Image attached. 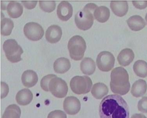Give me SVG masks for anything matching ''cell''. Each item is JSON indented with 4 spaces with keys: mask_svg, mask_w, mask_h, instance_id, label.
Returning a JSON list of instances; mask_svg holds the SVG:
<instances>
[{
    "mask_svg": "<svg viewBox=\"0 0 147 118\" xmlns=\"http://www.w3.org/2000/svg\"><path fill=\"white\" fill-rule=\"evenodd\" d=\"M110 86L111 90L114 94L123 95L129 92V77L128 73L123 67H117L112 70Z\"/></svg>",
    "mask_w": 147,
    "mask_h": 118,
    "instance_id": "cell-2",
    "label": "cell"
},
{
    "mask_svg": "<svg viewBox=\"0 0 147 118\" xmlns=\"http://www.w3.org/2000/svg\"><path fill=\"white\" fill-rule=\"evenodd\" d=\"M33 95L28 89H24L18 92L16 96V100L18 104L26 106L32 101Z\"/></svg>",
    "mask_w": 147,
    "mask_h": 118,
    "instance_id": "cell-16",
    "label": "cell"
},
{
    "mask_svg": "<svg viewBox=\"0 0 147 118\" xmlns=\"http://www.w3.org/2000/svg\"><path fill=\"white\" fill-rule=\"evenodd\" d=\"M49 88L52 94L58 98L65 97L68 91L67 84L65 81L57 77L51 80L49 84Z\"/></svg>",
    "mask_w": 147,
    "mask_h": 118,
    "instance_id": "cell-7",
    "label": "cell"
},
{
    "mask_svg": "<svg viewBox=\"0 0 147 118\" xmlns=\"http://www.w3.org/2000/svg\"><path fill=\"white\" fill-rule=\"evenodd\" d=\"M86 44L82 37L75 35L71 38L68 44L70 56L75 60H82L86 49Z\"/></svg>",
    "mask_w": 147,
    "mask_h": 118,
    "instance_id": "cell-4",
    "label": "cell"
},
{
    "mask_svg": "<svg viewBox=\"0 0 147 118\" xmlns=\"http://www.w3.org/2000/svg\"><path fill=\"white\" fill-rule=\"evenodd\" d=\"M47 118H67L65 113L61 110H57L52 111L48 115Z\"/></svg>",
    "mask_w": 147,
    "mask_h": 118,
    "instance_id": "cell-30",
    "label": "cell"
},
{
    "mask_svg": "<svg viewBox=\"0 0 147 118\" xmlns=\"http://www.w3.org/2000/svg\"><path fill=\"white\" fill-rule=\"evenodd\" d=\"M71 62L68 58L61 57L58 58L54 62L53 67L55 72L59 74L65 73L69 70Z\"/></svg>",
    "mask_w": 147,
    "mask_h": 118,
    "instance_id": "cell-18",
    "label": "cell"
},
{
    "mask_svg": "<svg viewBox=\"0 0 147 118\" xmlns=\"http://www.w3.org/2000/svg\"><path fill=\"white\" fill-rule=\"evenodd\" d=\"M61 28L59 26L53 25L49 27L45 33L46 40L51 43H56L59 41L62 36Z\"/></svg>",
    "mask_w": 147,
    "mask_h": 118,
    "instance_id": "cell-12",
    "label": "cell"
},
{
    "mask_svg": "<svg viewBox=\"0 0 147 118\" xmlns=\"http://www.w3.org/2000/svg\"><path fill=\"white\" fill-rule=\"evenodd\" d=\"M135 73L142 78L147 77V63L143 60H138L134 63L133 66Z\"/></svg>",
    "mask_w": 147,
    "mask_h": 118,
    "instance_id": "cell-24",
    "label": "cell"
},
{
    "mask_svg": "<svg viewBox=\"0 0 147 118\" xmlns=\"http://www.w3.org/2000/svg\"><path fill=\"white\" fill-rule=\"evenodd\" d=\"M109 89L105 84L102 83H97L94 84L92 89V95L97 99H102L107 95Z\"/></svg>",
    "mask_w": 147,
    "mask_h": 118,
    "instance_id": "cell-20",
    "label": "cell"
},
{
    "mask_svg": "<svg viewBox=\"0 0 147 118\" xmlns=\"http://www.w3.org/2000/svg\"><path fill=\"white\" fill-rule=\"evenodd\" d=\"M115 61V58L112 53L103 51L98 54L96 59V64L100 71L107 72L113 68Z\"/></svg>",
    "mask_w": 147,
    "mask_h": 118,
    "instance_id": "cell-8",
    "label": "cell"
},
{
    "mask_svg": "<svg viewBox=\"0 0 147 118\" xmlns=\"http://www.w3.org/2000/svg\"><path fill=\"white\" fill-rule=\"evenodd\" d=\"M98 7L94 3H88L83 10L77 13L75 16V22L79 29L85 31L90 28L94 23V12Z\"/></svg>",
    "mask_w": 147,
    "mask_h": 118,
    "instance_id": "cell-3",
    "label": "cell"
},
{
    "mask_svg": "<svg viewBox=\"0 0 147 118\" xmlns=\"http://www.w3.org/2000/svg\"><path fill=\"white\" fill-rule=\"evenodd\" d=\"M135 54L132 50L125 48L122 50L117 57L119 63L123 66H126L130 64L134 60Z\"/></svg>",
    "mask_w": 147,
    "mask_h": 118,
    "instance_id": "cell-15",
    "label": "cell"
},
{
    "mask_svg": "<svg viewBox=\"0 0 147 118\" xmlns=\"http://www.w3.org/2000/svg\"><path fill=\"white\" fill-rule=\"evenodd\" d=\"M100 118H129V111L126 101L120 95H111L105 97L99 108Z\"/></svg>",
    "mask_w": 147,
    "mask_h": 118,
    "instance_id": "cell-1",
    "label": "cell"
},
{
    "mask_svg": "<svg viewBox=\"0 0 147 118\" xmlns=\"http://www.w3.org/2000/svg\"><path fill=\"white\" fill-rule=\"evenodd\" d=\"M13 27L14 23L11 19L7 18H4L1 20V34L4 36L10 35Z\"/></svg>",
    "mask_w": 147,
    "mask_h": 118,
    "instance_id": "cell-26",
    "label": "cell"
},
{
    "mask_svg": "<svg viewBox=\"0 0 147 118\" xmlns=\"http://www.w3.org/2000/svg\"><path fill=\"white\" fill-rule=\"evenodd\" d=\"M81 103L76 97L70 96L65 98L63 102V109L67 113L75 115L81 109Z\"/></svg>",
    "mask_w": 147,
    "mask_h": 118,
    "instance_id": "cell-10",
    "label": "cell"
},
{
    "mask_svg": "<svg viewBox=\"0 0 147 118\" xmlns=\"http://www.w3.org/2000/svg\"><path fill=\"white\" fill-rule=\"evenodd\" d=\"M21 79L24 85L29 88L36 84L38 81V77L36 73L33 70H28L23 73Z\"/></svg>",
    "mask_w": 147,
    "mask_h": 118,
    "instance_id": "cell-14",
    "label": "cell"
},
{
    "mask_svg": "<svg viewBox=\"0 0 147 118\" xmlns=\"http://www.w3.org/2000/svg\"><path fill=\"white\" fill-rule=\"evenodd\" d=\"M57 13L58 18L60 20L67 21L72 16L73 8L70 3L63 1L58 4Z\"/></svg>",
    "mask_w": 147,
    "mask_h": 118,
    "instance_id": "cell-11",
    "label": "cell"
},
{
    "mask_svg": "<svg viewBox=\"0 0 147 118\" xmlns=\"http://www.w3.org/2000/svg\"><path fill=\"white\" fill-rule=\"evenodd\" d=\"M110 7L115 14L119 17H123L128 12V3L126 1H112Z\"/></svg>",
    "mask_w": 147,
    "mask_h": 118,
    "instance_id": "cell-13",
    "label": "cell"
},
{
    "mask_svg": "<svg viewBox=\"0 0 147 118\" xmlns=\"http://www.w3.org/2000/svg\"><path fill=\"white\" fill-rule=\"evenodd\" d=\"M57 77V76L53 74H49L45 76L42 79L40 82L41 87L46 92L49 91V84L52 79Z\"/></svg>",
    "mask_w": 147,
    "mask_h": 118,
    "instance_id": "cell-28",
    "label": "cell"
},
{
    "mask_svg": "<svg viewBox=\"0 0 147 118\" xmlns=\"http://www.w3.org/2000/svg\"><path fill=\"white\" fill-rule=\"evenodd\" d=\"M3 47L6 58L11 62L16 63L22 60L21 56L23 50L16 40H6L4 42Z\"/></svg>",
    "mask_w": 147,
    "mask_h": 118,
    "instance_id": "cell-5",
    "label": "cell"
},
{
    "mask_svg": "<svg viewBox=\"0 0 147 118\" xmlns=\"http://www.w3.org/2000/svg\"><path fill=\"white\" fill-rule=\"evenodd\" d=\"M131 118H147V117L142 114H135L133 115Z\"/></svg>",
    "mask_w": 147,
    "mask_h": 118,
    "instance_id": "cell-34",
    "label": "cell"
},
{
    "mask_svg": "<svg viewBox=\"0 0 147 118\" xmlns=\"http://www.w3.org/2000/svg\"><path fill=\"white\" fill-rule=\"evenodd\" d=\"M21 110L16 104L9 106L4 111L2 118H20Z\"/></svg>",
    "mask_w": 147,
    "mask_h": 118,
    "instance_id": "cell-25",
    "label": "cell"
},
{
    "mask_svg": "<svg viewBox=\"0 0 147 118\" xmlns=\"http://www.w3.org/2000/svg\"><path fill=\"white\" fill-rule=\"evenodd\" d=\"M1 98L6 97L9 92L8 85L6 83L1 82Z\"/></svg>",
    "mask_w": 147,
    "mask_h": 118,
    "instance_id": "cell-33",
    "label": "cell"
},
{
    "mask_svg": "<svg viewBox=\"0 0 147 118\" xmlns=\"http://www.w3.org/2000/svg\"><path fill=\"white\" fill-rule=\"evenodd\" d=\"M134 6L137 9H144L147 7V1H133Z\"/></svg>",
    "mask_w": 147,
    "mask_h": 118,
    "instance_id": "cell-32",
    "label": "cell"
},
{
    "mask_svg": "<svg viewBox=\"0 0 147 118\" xmlns=\"http://www.w3.org/2000/svg\"><path fill=\"white\" fill-rule=\"evenodd\" d=\"M95 19L99 22L104 23L107 21L110 17V9L105 6H99L94 13Z\"/></svg>",
    "mask_w": 147,
    "mask_h": 118,
    "instance_id": "cell-23",
    "label": "cell"
},
{
    "mask_svg": "<svg viewBox=\"0 0 147 118\" xmlns=\"http://www.w3.org/2000/svg\"><path fill=\"white\" fill-rule=\"evenodd\" d=\"M40 7L44 12L50 13L56 8V3L54 1H39Z\"/></svg>",
    "mask_w": 147,
    "mask_h": 118,
    "instance_id": "cell-27",
    "label": "cell"
},
{
    "mask_svg": "<svg viewBox=\"0 0 147 118\" xmlns=\"http://www.w3.org/2000/svg\"><path fill=\"white\" fill-rule=\"evenodd\" d=\"M21 2L25 7L29 9L34 8L37 3L36 1H22Z\"/></svg>",
    "mask_w": 147,
    "mask_h": 118,
    "instance_id": "cell-31",
    "label": "cell"
},
{
    "mask_svg": "<svg viewBox=\"0 0 147 118\" xmlns=\"http://www.w3.org/2000/svg\"><path fill=\"white\" fill-rule=\"evenodd\" d=\"M128 26L133 31H138L142 30L145 26L146 23L144 19L139 16H134L127 20Z\"/></svg>",
    "mask_w": 147,
    "mask_h": 118,
    "instance_id": "cell-19",
    "label": "cell"
},
{
    "mask_svg": "<svg viewBox=\"0 0 147 118\" xmlns=\"http://www.w3.org/2000/svg\"><path fill=\"white\" fill-rule=\"evenodd\" d=\"M24 32L27 38L34 41L40 40L44 33L42 26L34 22L27 23L24 28Z\"/></svg>",
    "mask_w": 147,
    "mask_h": 118,
    "instance_id": "cell-9",
    "label": "cell"
},
{
    "mask_svg": "<svg viewBox=\"0 0 147 118\" xmlns=\"http://www.w3.org/2000/svg\"><path fill=\"white\" fill-rule=\"evenodd\" d=\"M147 85L144 80L139 79L133 84L131 89V94L134 97H142L146 92Z\"/></svg>",
    "mask_w": 147,
    "mask_h": 118,
    "instance_id": "cell-17",
    "label": "cell"
},
{
    "mask_svg": "<svg viewBox=\"0 0 147 118\" xmlns=\"http://www.w3.org/2000/svg\"><path fill=\"white\" fill-rule=\"evenodd\" d=\"M7 10L9 17L12 18H17L22 15L23 7L18 2L12 1L7 5Z\"/></svg>",
    "mask_w": 147,
    "mask_h": 118,
    "instance_id": "cell-21",
    "label": "cell"
},
{
    "mask_svg": "<svg viewBox=\"0 0 147 118\" xmlns=\"http://www.w3.org/2000/svg\"><path fill=\"white\" fill-rule=\"evenodd\" d=\"M80 67L83 73L88 75L93 74L96 69L95 62L92 58L88 57H86L82 60Z\"/></svg>",
    "mask_w": 147,
    "mask_h": 118,
    "instance_id": "cell-22",
    "label": "cell"
},
{
    "mask_svg": "<svg viewBox=\"0 0 147 118\" xmlns=\"http://www.w3.org/2000/svg\"><path fill=\"white\" fill-rule=\"evenodd\" d=\"M138 110L144 113H147V97H143L138 104Z\"/></svg>",
    "mask_w": 147,
    "mask_h": 118,
    "instance_id": "cell-29",
    "label": "cell"
},
{
    "mask_svg": "<svg viewBox=\"0 0 147 118\" xmlns=\"http://www.w3.org/2000/svg\"><path fill=\"white\" fill-rule=\"evenodd\" d=\"M145 19H146V22H147V13L146 14V15Z\"/></svg>",
    "mask_w": 147,
    "mask_h": 118,
    "instance_id": "cell-35",
    "label": "cell"
},
{
    "mask_svg": "<svg viewBox=\"0 0 147 118\" xmlns=\"http://www.w3.org/2000/svg\"><path fill=\"white\" fill-rule=\"evenodd\" d=\"M92 82L90 78L86 76H76L72 78L70 82V87L74 93L77 95L87 94L90 91Z\"/></svg>",
    "mask_w": 147,
    "mask_h": 118,
    "instance_id": "cell-6",
    "label": "cell"
}]
</instances>
